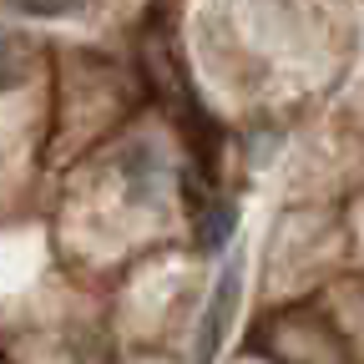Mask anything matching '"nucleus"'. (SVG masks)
<instances>
[{"mask_svg":"<svg viewBox=\"0 0 364 364\" xmlns=\"http://www.w3.org/2000/svg\"><path fill=\"white\" fill-rule=\"evenodd\" d=\"M238 309V263L233 268H223V279L213 289V309H208V324H203V349H213L223 339V324H228V314Z\"/></svg>","mask_w":364,"mask_h":364,"instance_id":"1","label":"nucleus"},{"mask_svg":"<svg viewBox=\"0 0 364 364\" xmlns=\"http://www.w3.org/2000/svg\"><path fill=\"white\" fill-rule=\"evenodd\" d=\"M198 243L208 248V253H218L228 238H233V228H238V213H233V203H198Z\"/></svg>","mask_w":364,"mask_h":364,"instance_id":"2","label":"nucleus"},{"mask_svg":"<svg viewBox=\"0 0 364 364\" xmlns=\"http://www.w3.org/2000/svg\"><path fill=\"white\" fill-rule=\"evenodd\" d=\"M16 11H31V16H76L86 11V0H11Z\"/></svg>","mask_w":364,"mask_h":364,"instance_id":"3","label":"nucleus"}]
</instances>
